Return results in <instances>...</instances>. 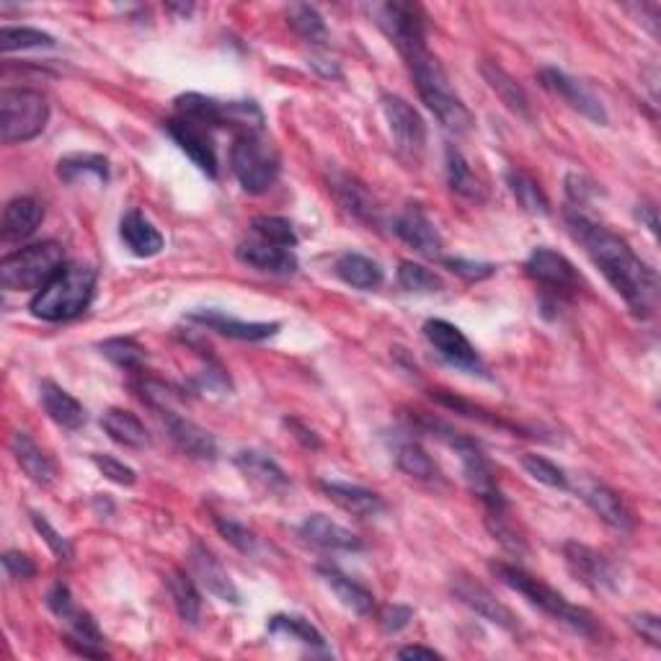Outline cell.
<instances>
[{
    "label": "cell",
    "mask_w": 661,
    "mask_h": 661,
    "mask_svg": "<svg viewBox=\"0 0 661 661\" xmlns=\"http://www.w3.org/2000/svg\"><path fill=\"white\" fill-rule=\"evenodd\" d=\"M571 236L585 246L589 259L600 269L610 287L623 297L630 312L638 318H649L657 310L659 300V276L646 264L634 248L605 225H600L585 212L568 210L566 215Z\"/></svg>",
    "instance_id": "6da1fadb"
},
{
    "label": "cell",
    "mask_w": 661,
    "mask_h": 661,
    "mask_svg": "<svg viewBox=\"0 0 661 661\" xmlns=\"http://www.w3.org/2000/svg\"><path fill=\"white\" fill-rule=\"evenodd\" d=\"M179 117L202 127H240L244 132H261L264 114L253 102H217L204 94H181L176 98Z\"/></svg>",
    "instance_id": "ba28073f"
},
{
    "label": "cell",
    "mask_w": 661,
    "mask_h": 661,
    "mask_svg": "<svg viewBox=\"0 0 661 661\" xmlns=\"http://www.w3.org/2000/svg\"><path fill=\"white\" fill-rule=\"evenodd\" d=\"M524 269H528L532 280L543 284V287L551 290V293L571 295L577 293L581 284L577 267H574L564 253L553 251V248H535V251L530 253Z\"/></svg>",
    "instance_id": "9a60e30c"
},
{
    "label": "cell",
    "mask_w": 661,
    "mask_h": 661,
    "mask_svg": "<svg viewBox=\"0 0 661 661\" xmlns=\"http://www.w3.org/2000/svg\"><path fill=\"white\" fill-rule=\"evenodd\" d=\"M380 104L390 132H393L398 151L409 155V158H418L426 145V125L422 114H418L406 98L396 94H382Z\"/></svg>",
    "instance_id": "8fae6325"
},
{
    "label": "cell",
    "mask_w": 661,
    "mask_h": 661,
    "mask_svg": "<svg viewBox=\"0 0 661 661\" xmlns=\"http://www.w3.org/2000/svg\"><path fill=\"white\" fill-rule=\"evenodd\" d=\"M432 398H435L437 403H442V406L452 409L455 414H463L468 418H479V422H486V424H492V426H507V424L501 422L499 416L492 414V411L475 406V403L465 401V398H458L455 393H447V390H432Z\"/></svg>",
    "instance_id": "f907efd6"
},
{
    "label": "cell",
    "mask_w": 661,
    "mask_h": 661,
    "mask_svg": "<svg viewBox=\"0 0 661 661\" xmlns=\"http://www.w3.org/2000/svg\"><path fill=\"white\" fill-rule=\"evenodd\" d=\"M231 168L248 194H264L280 179L282 158L264 132H244L231 151Z\"/></svg>",
    "instance_id": "5b68a950"
},
{
    "label": "cell",
    "mask_w": 661,
    "mask_h": 661,
    "mask_svg": "<svg viewBox=\"0 0 661 661\" xmlns=\"http://www.w3.org/2000/svg\"><path fill=\"white\" fill-rule=\"evenodd\" d=\"M98 350H102L106 359H111L114 365L122 369H140L142 362H145V350L134 339H109Z\"/></svg>",
    "instance_id": "7dc6e473"
},
{
    "label": "cell",
    "mask_w": 661,
    "mask_h": 661,
    "mask_svg": "<svg viewBox=\"0 0 661 661\" xmlns=\"http://www.w3.org/2000/svg\"><path fill=\"white\" fill-rule=\"evenodd\" d=\"M403 60H406L411 75H414L418 96H422L426 109L439 119V125L455 134L471 132L473 114L463 104V98L452 91L450 78L439 66L437 57L429 52V47H418L414 52L403 55Z\"/></svg>",
    "instance_id": "7a4b0ae2"
},
{
    "label": "cell",
    "mask_w": 661,
    "mask_h": 661,
    "mask_svg": "<svg viewBox=\"0 0 661 661\" xmlns=\"http://www.w3.org/2000/svg\"><path fill=\"white\" fill-rule=\"evenodd\" d=\"M253 233L256 238L267 240V244L282 246V248H295L297 246V233L290 220L274 217V215H261L253 220Z\"/></svg>",
    "instance_id": "f6af8a7d"
},
{
    "label": "cell",
    "mask_w": 661,
    "mask_h": 661,
    "mask_svg": "<svg viewBox=\"0 0 661 661\" xmlns=\"http://www.w3.org/2000/svg\"><path fill=\"white\" fill-rule=\"evenodd\" d=\"M39 47H55V37L39 28L28 26H5L0 32V49L5 55L19 52V49H39Z\"/></svg>",
    "instance_id": "ee69618b"
},
{
    "label": "cell",
    "mask_w": 661,
    "mask_h": 661,
    "mask_svg": "<svg viewBox=\"0 0 661 661\" xmlns=\"http://www.w3.org/2000/svg\"><path fill=\"white\" fill-rule=\"evenodd\" d=\"M269 634L287 636L293 638V641H300L303 646H308V649L326 651V638L321 636V630L300 615H274L272 621H269Z\"/></svg>",
    "instance_id": "ab89813d"
},
{
    "label": "cell",
    "mask_w": 661,
    "mask_h": 661,
    "mask_svg": "<svg viewBox=\"0 0 661 661\" xmlns=\"http://www.w3.org/2000/svg\"><path fill=\"white\" fill-rule=\"evenodd\" d=\"M284 424H287L290 429L295 432V437L300 439V442H303L305 447H310V450H318V447H321V439H318L316 432L308 429V426L297 422V418H287V422H284Z\"/></svg>",
    "instance_id": "91938a15"
},
{
    "label": "cell",
    "mask_w": 661,
    "mask_h": 661,
    "mask_svg": "<svg viewBox=\"0 0 661 661\" xmlns=\"http://www.w3.org/2000/svg\"><path fill=\"white\" fill-rule=\"evenodd\" d=\"M102 429L109 435V439H114V442L130 447V450H145V447H151V435H147L145 424L125 409L104 411Z\"/></svg>",
    "instance_id": "d6a6232c"
},
{
    "label": "cell",
    "mask_w": 661,
    "mask_h": 661,
    "mask_svg": "<svg viewBox=\"0 0 661 661\" xmlns=\"http://www.w3.org/2000/svg\"><path fill=\"white\" fill-rule=\"evenodd\" d=\"M492 571L504 587H509L511 592L522 594L530 605L543 610L545 615L553 617V621L560 625H566L568 630H574V634L585 638L597 636V621L592 617V613L579 605H571L564 594L545 585V581L530 577V574L522 571L520 566H511V564H492Z\"/></svg>",
    "instance_id": "3957f363"
},
{
    "label": "cell",
    "mask_w": 661,
    "mask_h": 661,
    "mask_svg": "<svg viewBox=\"0 0 661 661\" xmlns=\"http://www.w3.org/2000/svg\"><path fill=\"white\" fill-rule=\"evenodd\" d=\"M45 220V208L34 197H16L3 208L0 217V236L5 244H21L32 238Z\"/></svg>",
    "instance_id": "603a6c76"
},
{
    "label": "cell",
    "mask_w": 661,
    "mask_h": 661,
    "mask_svg": "<svg viewBox=\"0 0 661 661\" xmlns=\"http://www.w3.org/2000/svg\"><path fill=\"white\" fill-rule=\"evenodd\" d=\"M630 625H634V630L644 638V641H649L653 649H659V646H661V621H659V615H653V613L634 615V617H630Z\"/></svg>",
    "instance_id": "9f6ffc18"
},
{
    "label": "cell",
    "mask_w": 661,
    "mask_h": 661,
    "mask_svg": "<svg viewBox=\"0 0 661 661\" xmlns=\"http://www.w3.org/2000/svg\"><path fill=\"white\" fill-rule=\"evenodd\" d=\"M300 538L305 543L316 545V548L321 551H341V553L362 551V540L354 535L352 530L341 528L339 522H333L331 517L326 515L305 517V522L300 524Z\"/></svg>",
    "instance_id": "cb8c5ba5"
},
{
    "label": "cell",
    "mask_w": 661,
    "mask_h": 661,
    "mask_svg": "<svg viewBox=\"0 0 661 661\" xmlns=\"http://www.w3.org/2000/svg\"><path fill=\"white\" fill-rule=\"evenodd\" d=\"M507 184H509V191L517 199V204H520L524 212H530V215H540V217L551 215L548 197H545L543 187H540V184L532 179L530 174L511 168L507 174Z\"/></svg>",
    "instance_id": "74e56055"
},
{
    "label": "cell",
    "mask_w": 661,
    "mask_h": 661,
    "mask_svg": "<svg viewBox=\"0 0 661 661\" xmlns=\"http://www.w3.org/2000/svg\"><path fill=\"white\" fill-rule=\"evenodd\" d=\"M11 452L13 458H16V463L21 465V471H24L34 483L49 486V483L55 481L57 468L52 463V458H49V455L26 435V432H13Z\"/></svg>",
    "instance_id": "4dcf8cb0"
},
{
    "label": "cell",
    "mask_w": 661,
    "mask_h": 661,
    "mask_svg": "<svg viewBox=\"0 0 661 661\" xmlns=\"http://www.w3.org/2000/svg\"><path fill=\"white\" fill-rule=\"evenodd\" d=\"M32 524H34V530H37L39 535L45 538V543L49 545V551H52L57 558H60V560H70V558L75 556V551H73V545H70V540L62 538L60 532H57L52 528V524L47 522L45 515H39V511H32Z\"/></svg>",
    "instance_id": "816d5d0a"
},
{
    "label": "cell",
    "mask_w": 661,
    "mask_h": 661,
    "mask_svg": "<svg viewBox=\"0 0 661 661\" xmlns=\"http://www.w3.org/2000/svg\"><path fill=\"white\" fill-rule=\"evenodd\" d=\"M39 401L42 409H45V414L52 418L57 426H62V429H81L85 424V409L81 406V401H78L75 396H70L66 388H60L52 380H45L39 386Z\"/></svg>",
    "instance_id": "83f0119b"
},
{
    "label": "cell",
    "mask_w": 661,
    "mask_h": 661,
    "mask_svg": "<svg viewBox=\"0 0 661 661\" xmlns=\"http://www.w3.org/2000/svg\"><path fill=\"white\" fill-rule=\"evenodd\" d=\"M333 269H337L339 280L352 284L354 290H378L382 284V269L378 261L362 253H341Z\"/></svg>",
    "instance_id": "d590c367"
},
{
    "label": "cell",
    "mask_w": 661,
    "mask_h": 661,
    "mask_svg": "<svg viewBox=\"0 0 661 661\" xmlns=\"http://www.w3.org/2000/svg\"><path fill=\"white\" fill-rule=\"evenodd\" d=\"M189 564H191V574L194 579L208 589L210 594H215L217 600L231 602V605H238L240 602V592L236 587V581L231 579V574L225 571V566L220 564V558H215L208 545L194 543L189 553Z\"/></svg>",
    "instance_id": "d6986e66"
},
{
    "label": "cell",
    "mask_w": 661,
    "mask_h": 661,
    "mask_svg": "<svg viewBox=\"0 0 661 661\" xmlns=\"http://www.w3.org/2000/svg\"><path fill=\"white\" fill-rule=\"evenodd\" d=\"M236 468L244 473V479L251 483V486H256L259 492H264L269 496H280L290 488L287 473H284L269 455L259 450L238 452Z\"/></svg>",
    "instance_id": "7402d4cb"
},
{
    "label": "cell",
    "mask_w": 661,
    "mask_h": 661,
    "mask_svg": "<svg viewBox=\"0 0 661 661\" xmlns=\"http://www.w3.org/2000/svg\"><path fill=\"white\" fill-rule=\"evenodd\" d=\"M378 26L386 37L398 47V52L409 55L418 47H426V19L424 11L414 3H386L375 9Z\"/></svg>",
    "instance_id": "30bf717a"
},
{
    "label": "cell",
    "mask_w": 661,
    "mask_h": 661,
    "mask_svg": "<svg viewBox=\"0 0 661 661\" xmlns=\"http://www.w3.org/2000/svg\"><path fill=\"white\" fill-rule=\"evenodd\" d=\"M540 83H543V88L551 91L553 96L564 98L571 109L585 114L587 119H592V122H597V125H607L605 106H602L600 98H597L585 83L577 81V78L566 75L564 70L545 68V70H540Z\"/></svg>",
    "instance_id": "ac0fdd59"
},
{
    "label": "cell",
    "mask_w": 661,
    "mask_h": 661,
    "mask_svg": "<svg viewBox=\"0 0 661 661\" xmlns=\"http://www.w3.org/2000/svg\"><path fill=\"white\" fill-rule=\"evenodd\" d=\"M189 321H197L208 329L223 333L227 339H238V341H264L272 339L276 331H280V323H248V321H238V318L225 316L220 310H194L189 312Z\"/></svg>",
    "instance_id": "484cf974"
},
{
    "label": "cell",
    "mask_w": 661,
    "mask_h": 661,
    "mask_svg": "<svg viewBox=\"0 0 661 661\" xmlns=\"http://www.w3.org/2000/svg\"><path fill=\"white\" fill-rule=\"evenodd\" d=\"M424 337L447 365L465 369V373H479L481 369L479 352H475V346L455 323L442 321V318H432V321L424 323Z\"/></svg>",
    "instance_id": "4fadbf2b"
},
{
    "label": "cell",
    "mask_w": 661,
    "mask_h": 661,
    "mask_svg": "<svg viewBox=\"0 0 661 661\" xmlns=\"http://www.w3.org/2000/svg\"><path fill=\"white\" fill-rule=\"evenodd\" d=\"M57 176L66 184H75L85 176H96L98 181H109V161L96 153H70L57 163Z\"/></svg>",
    "instance_id": "f35d334b"
},
{
    "label": "cell",
    "mask_w": 661,
    "mask_h": 661,
    "mask_svg": "<svg viewBox=\"0 0 661 661\" xmlns=\"http://www.w3.org/2000/svg\"><path fill=\"white\" fill-rule=\"evenodd\" d=\"M318 577L323 579V585L337 594V600L344 605L346 610L357 615H373L375 613V594L369 592L367 587H362L359 581H354L341 574L339 568L333 566H318Z\"/></svg>",
    "instance_id": "f546056e"
},
{
    "label": "cell",
    "mask_w": 661,
    "mask_h": 661,
    "mask_svg": "<svg viewBox=\"0 0 661 661\" xmlns=\"http://www.w3.org/2000/svg\"><path fill=\"white\" fill-rule=\"evenodd\" d=\"M321 492L329 496L333 504L350 511L354 517H378L386 511V501L380 494L369 492V488L354 486V483L341 481H321Z\"/></svg>",
    "instance_id": "4316f807"
},
{
    "label": "cell",
    "mask_w": 661,
    "mask_h": 661,
    "mask_svg": "<svg viewBox=\"0 0 661 661\" xmlns=\"http://www.w3.org/2000/svg\"><path fill=\"white\" fill-rule=\"evenodd\" d=\"M486 524H488V530H492L494 540H499V543L509 553H517V556H522V553L528 551V545H524L520 532L511 528V522L507 520V509L486 511Z\"/></svg>",
    "instance_id": "681fc988"
},
{
    "label": "cell",
    "mask_w": 661,
    "mask_h": 661,
    "mask_svg": "<svg viewBox=\"0 0 661 661\" xmlns=\"http://www.w3.org/2000/svg\"><path fill=\"white\" fill-rule=\"evenodd\" d=\"M585 501L589 504V509L600 517L602 522L610 524V528L617 532H630L634 530V515L630 509L625 507V501L621 499V494H615L613 488L602 486V483H592V486L585 488Z\"/></svg>",
    "instance_id": "1f68e13d"
},
{
    "label": "cell",
    "mask_w": 661,
    "mask_h": 661,
    "mask_svg": "<svg viewBox=\"0 0 661 661\" xmlns=\"http://www.w3.org/2000/svg\"><path fill=\"white\" fill-rule=\"evenodd\" d=\"M47 605L52 613L68 625V646L75 649L81 657L104 659L109 653L104 651V634L98 630L94 615L85 613L75 605L73 594L66 585H55L47 594Z\"/></svg>",
    "instance_id": "9c48e42d"
},
{
    "label": "cell",
    "mask_w": 661,
    "mask_h": 661,
    "mask_svg": "<svg viewBox=\"0 0 661 661\" xmlns=\"http://www.w3.org/2000/svg\"><path fill=\"white\" fill-rule=\"evenodd\" d=\"M62 267H66L62 246L55 240H42V244L21 248V251L0 261V284L9 293H21V290H37L39 293Z\"/></svg>",
    "instance_id": "8992f818"
},
{
    "label": "cell",
    "mask_w": 661,
    "mask_h": 661,
    "mask_svg": "<svg viewBox=\"0 0 661 661\" xmlns=\"http://www.w3.org/2000/svg\"><path fill=\"white\" fill-rule=\"evenodd\" d=\"M238 261H244L246 267L259 269V272L267 274H293L297 269V259L293 253V248H282L274 244H267V240L253 238V240H244L236 248Z\"/></svg>",
    "instance_id": "d4e9b609"
},
{
    "label": "cell",
    "mask_w": 661,
    "mask_h": 661,
    "mask_svg": "<svg viewBox=\"0 0 661 661\" xmlns=\"http://www.w3.org/2000/svg\"><path fill=\"white\" fill-rule=\"evenodd\" d=\"M119 236L138 259H151L163 251V236L140 210H130L119 223Z\"/></svg>",
    "instance_id": "f1b7e54d"
},
{
    "label": "cell",
    "mask_w": 661,
    "mask_h": 661,
    "mask_svg": "<svg viewBox=\"0 0 661 661\" xmlns=\"http://www.w3.org/2000/svg\"><path fill=\"white\" fill-rule=\"evenodd\" d=\"M96 272L85 264H66L45 284L28 308L42 321H73L94 300Z\"/></svg>",
    "instance_id": "277c9868"
},
{
    "label": "cell",
    "mask_w": 661,
    "mask_h": 661,
    "mask_svg": "<svg viewBox=\"0 0 661 661\" xmlns=\"http://www.w3.org/2000/svg\"><path fill=\"white\" fill-rule=\"evenodd\" d=\"M398 284L406 293L414 295H435L445 290V282L432 269L416 264V261H401V267H398Z\"/></svg>",
    "instance_id": "7bdbcfd3"
},
{
    "label": "cell",
    "mask_w": 661,
    "mask_h": 661,
    "mask_svg": "<svg viewBox=\"0 0 661 661\" xmlns=\"http://www.w3.org/2000/svg\"><path fill=\"white\" fill-rule=\"evenodd\" d=\"M447 184L455 194L468 199V202H486V187L455 145H447Z\"/></svg>",
    "instance_id": "836d02e7"
},
{
    "label": "cell",
    "mask_w": 661,
    "mask_h": 661,
    "mask_svg": "<svg viewBox=\"0 0 661 661\" xmlns=\"http://www.w3.org/2000/svg\"><path fill=\"white\" fill-rule=\"evenodd\" d=\"M522 468L538 483H543V486L558 488V492H566L568 488V475L564 468H558L553 460L543 458V455H532V452L522 455Z\"/></svg>",
    "instance_id": "bcb514c9"
},
{
    "label": "cell",
    "mask_w": 661,
    "mask_h": 661,
    "mask_svg": "<svg viewBox=\"0 0 661 661\" xmlns=\"http://www.w3.org/2000/svg\"><path fill=\"white\" fill-rule=\"evenodd\" d=\"M393 233L403 244L416 248L418 253L429 256V259H439L442 256V236L432 223L429 215L416 204H411L393 220Z\"/></svg>",
    "instance_id": "ffe728a7"
},
{
    "label": "cell",
    "mask_w": 661,
    "mask_h": 661,
    "mask_svg": "<svg viewBox=\"0 0 661 661\" xmlns=\"http://www.w3.org/2000/svg\"><path fill=\"white\" fill-rule=\"evenodd\" d=\"M3 568L13 579H32L34 574H37V564H34L26 553H19V551L3 553Z\"/></svg>",
    "instance_id": "11a10c76"
},
{
    "label": "cell",
    "mask_w": 661,
    "mask_h": 661,
    "mask_svg": "<svg viewBox=\"0 0 661 661\" xmlns=\"http://www.w3.org/2000/svg\"><path fill=\"white\" fill-rule=\"evenodd\" d=\"M329 189L346 215L359 220V223H378V202L359 179L344 174V170H333L329 176Z\"/></svg>",
    "instance_id": "44dd1931"
},
{
    "label": "cell",
    "mask_w": 661,
    "mask_h": 661,
    "mask_svg": "<svg viewBox=\"0 0 661 661\" xmlns=\"http://www.w3.org/2000/svg\"><path fill=\"white\" fill-rule=\"evenodd\" d=\"M398 659H442V653L426 649V646H406V649L398 651Z\"/></svg>",
    "instance_id": "94428289"
},
{
    "label": "cell",
    "mask_w": 661,
    "mask_h": 661,
    "mask_svg": "<svg viewBox=\"0 0 661 661\" xmlns=\"http://www.w3.org/2000/svg\"><path fill=\"white\" fill-rule=\"evenodd\" d=\"M166 587L181 621L197 625L199 615H202V597H199L194 579H191L187 571H181V568H174V571H168Z\"/></svg>",
    "instance_id": "8d00e7d4"
},
{
    "label": "cell",
    "mask_w": 661,
    "mask_h": 661,
    "mask_svg": "<svg viewBox=\"0 0 661 661\" xmlns=\"http://www.w3.org/2000/svg\"><path fill=\"white\" fill-rule=\"evenodd\" d=\"M396 463L403 473L411 475L416 481H435L437 479V465L429 458V452L414 439H403L396 445Z\"/></svg>",
    "instance_id": "60d3db41"
},
{
    "label": "cell",
    "mask_w": 661,
    "mask_h": 661,
    "mask_svg": "<svg viewBox=\"0 0 661 661\" xmlns=\"http://www.w3.org/2000/svg\"><path fill=\"white\" fill-rule=\"evenodd\" d=\"M163 127H166L170 140L189 155L191 163H194L202 174H208L210 179H217V153H215V145H212L208 127L189 122V119L184 117L166 119Z\"/></svg>",
    "instance_id": "e0dca14e"
},
{
    "label": "cell",
    "mask_w": 661,
    "mask_h": 661,
    "mask_svg": "<svg viewBox=\"0 0 661 661\" xmlns=\"http://www.w3.org/2000/svg\"><path fill=\"white\" fill-rule=\"evenodd\" d=\"M91 460H94L98 473L111 483H117V486H134V481H138V473H134L130 465H125L122 460L111 458V455H94Z\"/></svg>",
    "instance_id": "f5cc1de1"
},
{
    "label": "cell",
    "mask_w": 661,
    "mask_h": 661,
    "mask_svg": "<svg viewBox=\"0 0 661 661\" xmlns=\"http://www.w3.org/2000/svg\"><path fill=\"white\" fill-rule=\"evenodd\" d=\"M452 594L458 597L468 610H473L475 615H481L483 621L496 625V628L509 630V634H515V630L520 628V617L511 613L501 600H496L492 589L483 587L481 581L465 577V574H458V577H452Z\"/></svg>",
    "instance_id": "7c38bea8"
},
{
    "label": "cell",
    "mask_w": 661,
    "mask_h": 661,
    "mask_svg": "<svg viewBox=\"0 0 661 661\" xmlns=\"http://www.w3.org/2000/svg\"><path fill=\"white\" fill-rule=\"evenodd\" d=\"M638 220L646 223V227H649L653 236H657L659 220H657V208H653V204H641V208H638Z\"/></svg>",
    "instance_id": "6125c7cd"
},
{
    "label": "cell",
    "mask_w": 661,
    "mask_h": 661,
    "mask_svg": "<svg viewBox=\"0 0 661 661\" xmlns=\"http://www.w3.org/2000/svg\"><path fill=\"white\" fill-rule=\"evenodd\" d=\"M481 75L486 78V83L492 85V91L501 98V104L507 106L509 111H515L517 117L530 119V98L524 94V88L520 83L511 78L507 70L496 62H483L481 66Z\"/></svg>",
    "instance_id": "e575fe53"
},
{
    "label": "cell",
    "mask_w": 661,
    "mask_h": 661,
    "mask_svg": "<svg viewBox=\"0 0 661 661\" xmlns=\"http://www.w3.org/2000/svg\"><path fill=\"white\" fill-rule=\"evenodd\" d=\"M564 558L568 571H571L581 585L594 589V592H610V589L617 587L615 566L610 564L602 553L589 548V545L571 540V543L564 545Z\"/></svg>",
    "instance_id": "5bb4252c"
},
{
    "label": "cell",
    "mask_w": 661,
    "mask_h": 661,
    "mask_svg": "<svg viewBox=\"0 0 661 661\" xmlns=\"http://www.w3.org/2000/svg\"><path fill=\"white\" fill-rule=\"evenodd\" d=\"M290 26L295 28L297 37H303L308 45H326L329 42V26L318 9H312L308 3H295L287 11Z\"/></svg>",
    "instance_id": "b9f144b4"
},
{
    "label": "cell",
    "mask_w": 661,
    "mask_h": 661,
    "mask_svg": "<svg viewBox=\"0 0 661 661\" xmlns=\"http://www.w3.org/2000/svg\"><path fill=\"white\" fill-rule=\"evenodd\" d=\"M566 194H568V199H571L574 204H577V208H574V210H579V208H585L589 199H592L597 194V187H594L592 181H587L585 176L568 174L566 176Z\"/></svg>",
    "instance_id": "6f0895ef"
},
{
    "label": "cell",
    "mask_w": 661,
    "mask_h": 661,
    "mask_svg": "<svg viewBox=\"0 0 661 661\" xmlns=\"http://www.w3.org/2000/svg\"><path fill=\"white\" fill-rule=\"evenodd\" d=\"M155 414L161 416L163 426H166L170 442L179 447L184 455H189V458L194 460H204V463H212V460L217 458L215 437H212L204 426H199L197 422H191V418L181 416L179 411L174 409H161L155 411Z\"/></svg>",
    "instance_id": "2e32d148"
},
{
    "label": "cell",
    "mask_w": 661,
    "mask_h": 661,
    "mask_svg": "<svg viewBox=\"0 0 661 661\" xmlns=\"http://www.w3.org/2000/svg\"><path fill=\"white\" fill-rule=\"evenodd\" d=\"M411 621H414V610L406 605H390L380 613V625L388 634H398V630L406 628Z\"/></svg>",
    "instance_id": "680465c9"
},
{
    "label": "cell",
    "mask_w": 661,
    "mask_h": 661,
    "mask_svg": "<svg viewBox=\"0 0 661 661\" xmlns=\"http://www.w3.org/2000/svg\"><path fill=\"white\" fill-rule=\"evenodd\" d=\"M215 528L233 548L246 553V556H253V553L259 551V538H256V532L248 530L246 524H240L238 520H233V517H215Z\"/></svg>",
    "instance_id": "c3c4849f"
},
{
    "label": "cell",
    "mask_w": 661,
    "mask_h": 661,
    "mask_svg": "<svg viewBox=\"0 0 661 661\" xmlns=\"http://www.w3.org/2000/svg\"><path fill=\"white\" fill-rule=\"evenodd\" d=\"M445 267L458 276H463L465 282H481L496 272L494 264H486V261H471V259H445Z\"/></svg>",
    "instance_id": "db71d44e"
},
{
    "label": "cell",
    "mask_w": 661,
    "mask_h": 661,
    "mask_svg": "<svg viewBox=\"0 0 661 661\" xmlns=\"http://www.w3.org/2000/svg\"><path fill=\"white\" fill-rule=\"evenodd\" d=\"M49 104L39 91L3 88L0 94V140L5 145L28 142L45 132Z\"/></svg>",
    "instance_id": "52a82bcc"
}]
</instances>
